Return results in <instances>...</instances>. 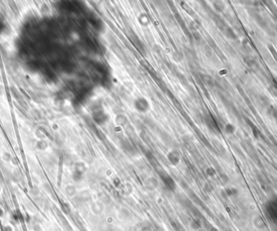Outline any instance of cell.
<instances>
[{"mask_svg":"<svg viewBox=\"0 0 277 231\" xmlns=\"http://www.w3.org/2000/svg\"><path fill=\"white\" fill-rule=\"evenodd\" d=\"M4 231H12V229H11V226H5L4 227Z\"/></svg>","mask_w":277,"mask_h":231,"instance_id":"cell-2","label":"cell"},{"mask_svg":"<svg viewBox=\"0 0 277 231\" xmlns=\"http://www.w3.org/2000/svg\"><path fill=\"white\" fill-rule=\"evenodd\" d=\"M67 192L69 194L70 196H72L73 194L75 193V190L74 189H70V188H67Z\"/></svg>","mask_w":277,"mask_h":231,"instance_id":"cell-1","label":"cell"}]
</instances>
